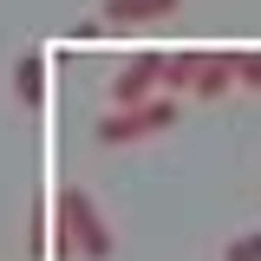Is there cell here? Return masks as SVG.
<instances>
[{
    "instance_id": "6da1fadb",
    "label": "cell",
    "mask_w": 261,
    "mask_h": 261,
    "mask_svg": "<svg viewBox=\"0 0 261 261\" xmlns=\"http://www.w3.org/2000/svg\"><path fill=\"white\" fill-rule=\"evenodd\" d=\"M111 248H118V235H111V222L98 216V202L79 183H65L59 190V261H111Z\"/></svg>"
},
{
    "instance_id": "7a4b0ae2",
    "label": "cell",
    "mask_w": 261,
    "mask_h": 261,
    "mask_svg": "<svg viewBox=\"0 0 261 261\" xmlns=\"http://www.w3.org/2000/svg\"><path fill=\"white\" fill-rule=\"evenodd\" d=\"M176 118H183V111H176V98H170V92H150V98H137V105H111V111L98 118V130H92V137L118 150V144H144V137H163V130L176 124Z\"/></svg>"
},
{
    "instance_id": "3957f363",
    "label": "cell",
    "mask_w": 261,
    "mask_h": 261,
    "mask_svg": "<svg viewBox=\"0 0 261 261\" xmlns=\"http://www.w3.org/2000/svg\"><path fill=\"white\" fill-rule=\"evenodd\" d=\"M163 92V53H137V59L118 65V79H111V105H137V98Z\"/></svg>"
},
{
    "instance_id": "277c9868",
    "label": "cell",
    "mask_w": 261,
    "mask_h": 261,
    "mask_svg": "<svg viewBox=\"0 0 261 261\" xmlns=\"http://www.w3.org/2000/svg\"><path fill=\"white\" fill-rule=\"evenodd\" d=\"M228 85H235V53H202V59H196V85H190V92H196V98H222Z\"/></svg>"
},
{
    "instance_id": "5b68a950",
    "label": "cell",
    "mask_w": 261,
    "mask_h": 261,
    "mask_svg": "<svg viewBox=\"0 0 261 261\" xmlns=\"http://www.w3.org/2000/svg\"><path fill=\"white\" fill-rule=\"evenodd\" d=\"M13 98L27 111L46 105V53H20V65H13Z\"/></svg>"
},
{
    "instance_id": "8992f818",
    "label": "cell",
    "mask_w": 261,
    "mask_h": 261,
    "mask_svg": "<svg viewBox=\"0 0 261 261\" xmlns=\"http://www.w3.org/2000/svg\"><path fill=\"white\" fill-rule=\"evenodd\" d=\"M183 0H105V20L111 27H144V20H170Z\"/></svg>"
},
{
    "instance_id": "52a82bcc",
    "label": "cell",
    "mask_w": 261,
    "mask_h": 261,
    "mask_svg": "<svg viewBox=\"0 0 261 261\" xmlns=\"http://www.w3.org/2000/svg\"><path fill=\"white\" fill-rule=\"evenodd\" d=\"M196 59H202V53H163V92L170 98L196 85Z\"/></svg>"
},
{
    "instance_id": "ba28073f",
    "label": "cell",
    "mask_w": 261,
    "mask_h": 261,
    "mask_svg": "<svg viewBox=\"0 0 261 261\" xmlns=\"http://www.w3.org/2000/svg\"><path fill=\"white\" fill-rule=\"evenodd\" d=\"M222 261H261V228H248V235H235L222 248Z\"/></svg>"
},
{
    "instance_id": "9c48e42d",
    "label": "cell",
    "mask_w": 261,
    "mask_h": 261,
    "mask_svg": "<svg viewBox=\"0 0 261 261\" xmlns=\"http://www.w3.org/2000/svg\"><path fill=\"white\" fill-rule=\"evenodd\" d=\"M235 85H255L261 92V53H235Z\"/></svg>"
}]
</instances>
